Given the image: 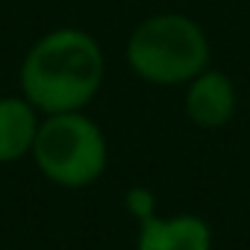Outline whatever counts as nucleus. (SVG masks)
Segmentation results:
<instances>
[{
  "label": "nucleus",
  "instance_id": "obj_1",
  "mask_svg": "<svg viewBox=\"0 0 250 250\" xmlns=\"http://www.w3.org/2000/svg\"><path fill=\"white\" fill-rule=\"evenodd\" d=\"M106 80L100 42L80 27H53L39 36L21 59V94L42 112H85Z\"/></svg>",
  "mask_w": 250,
  "mask_h": 250
},
{
  "label": "nucleus",
  "instance_id": "obj_6",
  "mask_svg": "<svg viewBox=\"0 0 250 250\" xmlns=\"http://www.w3.org/2000/svg\"><path fill=\"white\" fill-rule=\"evenodd\" d=\"M42 112L24 94L0 97V165L21 162L33 153Z\"/></svg>",
  "mask_w": 250,
  "mask_h": 250
},
{
  "label": "nucleus",
  "instance_id": "obj_5",
  "mask_svg": "<svg viewBox=\"0 0 250 250\" xmlns=\"http://www.w3.org/2000/svg\"><path fill=\"white\" fill-rule=\"evenodd\" d=\"M212 227L194 215V212H180V215H150L139 221V235H136V250H212Z\"/></svg>",
  "mask_w": 250,
  "mask_h": 250
},
{
  "label": "nucleus",
  "instance_id": "obj_2",
  "mask_svg": "<svg viewBox=\"0 0 250 250\" xmlns=\"http://www.w3.org/2000/svg\"><path fill=\"white\" fill-rule=\"evenodd\" d=\"M127 68L150 85L174 88L191 83L212 62L206 30L183 12H156L133 27L124 44Z\"/></svg>",
  "mask_w": 250,
  "mask_h": 250
},
{
  "label": "nucleus",
  "instance_id": "obj_3",
  "mask_svg": "<svg viewBox=\"0 0 250 250\" xmlns=\"http://www.w3.org/2000/svg\"><path fill=\"white\" fill-rule=\"evenodd\" d=\"M30 159L47 183L80 191L106 174L109 142L103 127L85 112L42 115Z\"/></svg>",
  "mask_w": 250,
  "mask_h": 250
},
{
  "label": "nucleus",
  "instance_id": "obj_7",
  "mask_svg": "<svg viewBox=\"0 0 250 250\" xmlns=\"http://www.w3.org/2000/svg\"><path fill=\"white\" fill-rule=\"evenodd\" d=\"M124 206H127V212L136 218V221H145L150 215H156V197L150 194V188H130L127 197H124Z\"/></svg>",
  "mask_w": 250,
  "mask_h": 250
},
{
  "label": "nucleus",
  "instance_id": "obj_4",
  "mask_svg": "<svg viewBox=\"0 0 250 250\" xmlns=\"http://www.w3.org/2000/svg\"><path fill=\"white\" fill-rule=\"evenodd\" d=\"M238 109V88L235 83L218 71V68H206L200 71L191 83H186V94H183V112L186 118L200 130H221L232 121Z\"/></svg>",
  "mask_w": 250,
  "mask_h": 250
}]
</instances>
